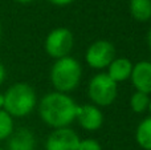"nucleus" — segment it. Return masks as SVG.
<instances>
[{
    "label": "nucleus",
    "mask_w": 151,
    "mask_h": 150,
    "mask_svg": "<svg viewBox=\"0 0 151 150\" xmlns=\"http://www.w3.org/2000/svg\"><path fill=\"white\" fill-rule=\"evenodd\" d=\"M131 82L138 92L150 94L151 93V61H139L133 65Z\"/></svg>",
    "instance_id": "nucleus-9"
},
{
    "label": "nucleus",
    "mask_w": 151,
    "mask_h": 150,
    "mask_svg": "<svg viewBox=\"0 0 151 150\" xmlns=\"http://www.w3.org/2000/svg\"><path fill=\"white\" fill-rule=\"evenodd\" d=\"M115 58V48L107 40H97L89 45L85 53V60L89 66L94 69H104Z\"/></svg>",
    "instance_id": "nucleus-6"
},
{
    "label": "nucleus",
    "mask_w": 151,
    "mask_h": 150,
    "mask_svg": "<svg viewBox=\"0 0 151 150\" xmlns=\"http://www.w3.org/2000/svg\"><path fill=\"white\" fill-rule=\"evenodd\" d=\"M82 76L81 64L72 56L57 58L50 69V82L56 92L68 93L78 87Z\"/></svg>",
    "instance_id": "nucleus-3"
},
{
    "label": "nucleus",
    "mask_w": 151,
    "mask_h": 150,
    "mask_svg": "<svg viewBox=\"0 0 151 150\" xmlns=\"http://www.w3.org/2000/svg\"><path fill=\"white\" fill-rule=\"evenodd\" d=\"M12 133H13V118L4 109H0V141L8 140Z\"/></svg>",
    "instance_id": "nucleus-15"
},
{
    "label": "nucleus",
    "mask_w": 151,
    "mask_h": 150,
    "mask_svg": "<svg viewBox=\"0 0 151 150\" xmlns=\"http://www.w3.org/2000/svg\"><path fill=\"white\" fill-rule=\"evenodd\" d=\"M74 37L70 29L65 27L55 28L48 33L44 43L45 52L53 58H63L69 56V53L73 49Z\"/></svg>",
    "instance_id": "nucleus-5"
},
{
    "label": "nucleus",
    "mask_w": 151,
    "mask_h": 150,
    "mask_svg": "<svg viewBox=\"0 0 151 150\" xmlns=\"http://www.w3.org/2000/svg\"><path fill=\"white\" fill-rule=\"evenodd\" d=\"M131 72H133V63L126 57L114 58L107 66V76L117 84L130 79Z\"/></svg>",
    "instance_id": "nucleus-10"
},
{
    "label": "nucleus",
    "mask_w": 151,
    "mask_h": 150,
    "mask_svg": "<svg viewBox=\"0 0 151 150\" xmlns=\"http://www.w3.org/2000/svg\"><path fill=\"white\" fill-rule=\"evenodd\" d=\"M147 110H149L150 114H151V98H150V104H149V109H147Z\"/></svg>",
    "instance_id": "nucleus-22"
},
{
    "label": "nucleus",
    "mask_w": 151,
    "mask_h": 150,
    "mask_svg": "<svg viewBox=\"0 0 151 150\" xmlns=\"http://www.w3.org/2000/svg\"><path fill=\"white\" fill-rule=\"evenodd\" d=\"M78 105L66 93L50 92L40 100L39 114L47 125L58 129L68 128L76 120Z\"/></svg>",
    "instance_id": "nucleus-1"
},
{
    "label": "nucleus",
    "mask_w": 151,
    "mask_h": 150,
    "mask_svg": "<svg viewBox=\"0 0 151 150\" xmlns=\"http://www.w3.org/2000/svg\"><path fill=\"white\" fill-rule=\"evenodd\" d=\"M147 43H149V47H150V49H151V28H150V31H149V35H147Z\"/></svg>",
    "instance_id": "nucleus-21"
},
{
    "label": "nucleus",
    "mask_w": 151,
    "mask_h": 150,
    "mask_svg": "<svg viewBox=\"0 0 151 150\" xmlns=\"http://www.w3.org/2000/svg\"><path fill=\"white\" fill-rule=\"evenodd\" d=\"M80 144L78 134L70 128H58L49 134L45 150H77Z\"/></svg>",
    "instance_id": "nucleus-7"
},
{
    "label": "nucleus",
    "mask_w": 151,
    "mask_h": 150,
    "mask_svg": "<svg viewBox=\"0 0 151 150\" xmlns=\"http://www.w3.org/2000/svg\"><path fill=\"white\" fill-rule=\"evenodd\" d=\"M16 3H20V4H28V3H32L33 0H15Z\"/></svg>",
    "instance_id": "nucleus-19"
},
{
    "label": "nucleus",
    "mask_w": 151,
    "mask_h": 150,
    "mask_svg": "<svg viewBox=\"0 0 151 150\" xmlns=\"http://www.w3.org/2000/svg\"><path fill=\"white\" fill-rule=\"evenodd\" d=\"M77 150H102V146L98 141L93 138H85V140H80Z\"/></svg>",
    "instance_id": "nucleus-16"
},
{
    "label": "nucleus",
    "mask_w": 151,
    "mask_h": 150,
    "mask_svg": "<svg viewBox=\"0 0 151 150\" xmlns=\"http://www.w3.org/2000/svg\"><path fill=\"white\" fill-rule=\"evenodd\" d=\"M0 150H4V149H0Z\"/></svg>",
    "instance_id": "nucleus-24"
},
{
    "label": "nucleus",
    "mask_w": 151,
    "mask_h": 150,
    "mask_svg": "<svg viewBox=\"0 0 151 150\" xmlns=\"http://www.w3.org/2000/svg\"><path fill=\"white\" fill-rule=\"evenodd\" d=\"M48 1L55 5H58V7H64V5H68L70 3H73L74 0H48Z\"/></svg>",
    "instance_id": "nucleus-18"
},
{
    "label": "nucleus",
    "mask_w": 151,
    "mask_h": 150,
    "mask_svg": "<svg viewBox=\"0 0 151 150\" xmlns=\"http://www.w3.org/2000/svg\"><path fill=\"white\" fill-rule=\"evenodd\" d=\"M130 13L137 21H149L151 19V0H130Z\"/></svg>",
    "instance_id": "nucleus-12"
},
{
    "label": "nucleus",
    "mask_w": 151,
    "mask_h": 150,
    "mask_svg": "<svg viewBox=\"0 0 151 150\" xmlns=\"http://www.w3.org/2000/svg\"><path fill=\"white\" fill-rule=\"evenodd\" d=\"M5 79H7V69H5L4 64L0 61V85L5 81Z\"/></svg>",
    "instance_id": "nucleus-17"
},
{
    "label": "nucleus",
    "mask_w": 151,
    "mask_h": 150,
    "mask_svg": "<svg viewBox=\"0 0 151 150\" xmlns=\"http://www.w3.org/2000/svg\"><path fill=\"white\" fill-rule=\"evenodd\" d=\"M3 96H4L3 109L12 118L25 117L31 114L36 108V92L27 82H15L5 90V93H3Z\"/></svg>",
    "instance_id": "nucleus-2"
},
{
    "label": "nucleus",
    "mask_w": 151,
    "mask_h": 150,
    "mask_svg": "<svg viewBox=\"0 0 151 150\" xmlns=\"http://www.w3.org/2000/svg\"><path fill=\"white\" fill-rule=\"evenodd\" d=\"M76 120L85 130L94 132V130H98L104 124V114L98 106L85 104L82 106H78Z\"/></svg>",
    "instance_id": "nucleus-8"
},
{
    "label": "nucleus",
    "mask_w": 151,
    "mask_h": 150,
    "mask_svg": "<svg viewBox=\"0 0 151 150\" xmlns=\"http://www.w3.org/2000/svg\"><path fill=\"white\" fill-rule=\"evenodd\" d=\"M3 104H4V96L0 92V109H3Z\"/></svg>",
    "instance_id": "nucleus-20"
},
{
    "label": "nucleus",
    "mask_w": 151,
    "mask_h": 150,
    "mask_svg": "<svg viewBox=\"0 0 151 150\" xmlns=\"http://www.w3.org/2000/svg\"><path fill=\"white\" fill-rule=\"evenodd\" d=\"M7 150H35V136L29 129H19L8 138Z\"/></svg>",
    "instance_id": "nucleus-11"
},
{
    "label": "nucleus",
    "mask_w": 151,
    "mask_h": 150,
    "mask_svg": "<svg viewBox=\"0 0 151 150\" xmlns=\"http://www.w3.org/2000/svg\"><path fill=\"white\" fill-rule=\"evenodd\" d=\"M138 145L145 150H151V116L141 121L135 132Z\"/></svg>",
    "instance_id": "nucleus-13"
},
{
    "label": "nucleus",
    "mask_w": 151,
    "mask_h": 150,
    "mask_svg": "<svg viewBox=\"0 0 151 150\" xmlns=\"http://www.w3.org/2000/svg\"><path fill=\"white\" fill-rule=\"evenodd\" d=\"M149 104H150V97L146 93L137 90L130 97V108L135 113H145L149 109Z\"/></svg>",
    "instance_id": "nucleus-14"
},
{
    "label": "nucleus",
    "mask_w": 151,
    "mask_h": 150,
    "mask_svg": "<svg viewBox=\"0 0 151 150\" xmlns=\"http://www.w3.org/2000/svg\"><path fill=\"white\" fill-rule=\"evenodd\" d=\"M1 33H3V28H1V24H0V39H1Z\"/></svg>",
    "instance_id": "nucleus-23"
},
{
    "label": "nucleus",
    "mask_w": 151,
    "mask_h": 150,
    "mask_svg": "<svg viewBox=\"0 0 151 150\" xmlns=\"http://www.w3.org/2000/svg\"><path fill=\"white\" fill-rule=\"evenodd\" d=\"M118 85L107 73H98L90 80L88 87L89 98L96 106H109L117 98Z\"/></svg>",
    "instance_id": "nucleus-4"
}]
</instances>
